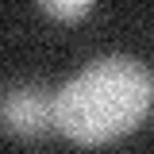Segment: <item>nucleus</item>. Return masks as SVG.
<instances>
[{
  "instance_id": "f257e3e1",
  "label": "nucleus",
  "mask_w": 154,
  "mask_h": 154,
  "mask_svg": "<svg viewBox=\"0 0 154 154\" xmlns=\"http://www.w3.org/2000/svg\"><path fill=\"white\" fill-rule=\"evenodd\" d=\"M154 108V73L127 54L96 58L69 77L54 100L58 131L81 146H100L135 131Z\"/></svg>"
},
{
  "instance_id": "f03ea898",
  "label": "nucleus",
  "mask_w": 154,
  "mask_h": 154,
  "mask_svg": "<svg viewBox=\"0 0 154 154\" xmlns=\"http://www.w3.org/2000/svg\"><path fill=\"white\" fill-rule=\"evenodd\" d=\"M54 100H58V93H46L38 85H8L4 89V104H0L4 135L38 139V135H46V131H58Z\"/></svg>"
},
{
  "instance_id": "7ed1b4c3",
  "label": "nucleus",
  "mask_w": 154,
  "mask_h": 154,
  "mask_svg": "<svg viewBox=\"0 0 154 154\" xmlns=\"http://www.w3.org/2000/svg\"><path fill=\"white\" fill-rule=\"evenodd\" d=\"M38 8L46 16H58V19H81L93 12V0H42Z\"/></svg>"
}]
</instances>
